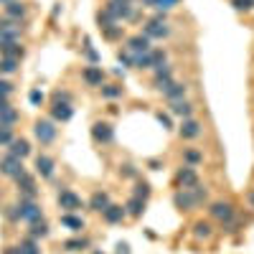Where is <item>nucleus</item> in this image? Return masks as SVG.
<instances>
[{"label": "nucleus", "mask_w": 254, "mask_h": 254, "mask_svg": "<svg viewBox=\"0 0 254 254\" xmlns=\"http://www.w3.org/2000/svg\"><path fill=\"white\" fill-rule=\"evenodd\" d=\"M142 33L147 36V38H158V41H163V38H168L171 36V28H168V23H165V15L160 13V15H155V18H150L145 23V28H142Z\"/></svg>", "instance_id": "1"}, {"label": "nucleus", "mask_w": 254, "mask_h": 254, "mask_svg": "<svg viewBox=\"0 0 254 254\" xmlns=\"http://www.w3.org/2000/svg\"><path fill=\"white\" fill-rule=\"evenodd\" d=\"M18 219L20 221H28V224L44 219V216H41V206L33 198H20V203H18Z\"/></svg>", "instance_id": "2"}, {"label": "nucleus", "mask_w": 254, "mask_h": 254, "mask_svg": "<svg viewBox=\"0 0 254 254\" xmlns=\"http://www.w3.org/2000/svg\"><path fill=\"white\" fill-rule=\"evenodd\" d=\"M33 132L41 145H51L56 140V125H54V120H38L33 125Z\"/></svg>", "instance_id": "3"}, {"label": "nucleus", "mask_w": 254, "mask_h": 254, "mask_svg": "<svg viewBox=\"0 0 254 254\" xmlns=\"http://www.w3.org/2000/svg\"><path fill=\"white\" fill-rule=\"evenodd\" d=\"M26 168H23V160L20 158H15V155H5V158H0V173L3 176H8V178H15L18 173H23Z\"/></svg>", "instance_id": "4"}, {"label": "nucleus", "mask_w": 254, "mask_h": 254, "mask_svg": "<svg viewBox=\"0 0 254 254\" xmlns=\"http://www.w3.org/2000/svg\"><path fill=\"white\" fill-rule=\"evenodd\" d=\"M13 181H15L18 190L23 193L20 198H36V190H38V188H36V181H33V176H31V173H26V171H23V173H18Z\"/></svg>", "instance_id": "5"}, {"label": "nucleus", "mask_w": 254, "mask_h": 254, "mask_svg": "<svg viewBox=\"0 0 254 254\" xmlns=\"http://www.w3.org/2000/svg\"><path fill=\"white\" fill-rule=\"evenodd\" d=\"M173 201H176V206H178V208H186V211H190V208L201 206L198 196L193 193V188H181L178 193L173 196Z\"/></svg>", "instance_id": "6"}, {"label": "nucleus", "mask_w": 254, "mask_h": 254, "mask_svg": "<svg viewBox=\"0 0 254 254\" xmlns=\"http://www.w3.org/2000/svg\"><path fill=\"white\" fill-rule=\"evenodd\" d=\"M92 137L102 145H110L115 140V127L110 122H94L92 125Z\"/></svg>", "instance_id": "7"}, {"label": "nucleus", "mask_w": 254, "mask_h": 254, "mask_svg": "<svg viewBox=\"0 0 254 254\" xmlns=\"http://www.w3.org/2000/svg\"><path fill=\"white\" fill-rule=\"evenodd\" d=\"M201 132H203V127H201V122H198V120H193V117L183 120V122H181V127H178V135H181L183 140H196Z\"/></svg>", "instance_id": "8"}, {"label": "nucleus", "mask_w": 254, "mask_h": 254, "mask_svg": "<svg viewBox=\"0 0 254 254\" xmlns=\"http://www.w3.org/2000/svg\"><path fill=\"white\" fill-rule=\"evenodd\" d=\"M59 206L66 211V214H71V211H76V208H81L84 203H81V198L74 193V190H66L64 188L61 193H59Z\"/></svg>", "instance_id": "9"}, {"label": "nucleus", "mask_w": 254, "mask_h": 254, "mask_svg": "<svg viewBox=\"0 0 254 254\" xmlns=\"http://www.w3.org/2000/svg\"><path fill=\"white\" fill-rule=\"evenodd\" d=\"M211 216L219 219L221 224H226V221L234 219V206H231L229 201H216L214 206H211Z\"/></svg>", "instance_id": "10"}, {"label": "nucleus", "mask_w": 254, "mask_h": 254, "mask_svg": "<svg viewBox=\"0 0 254 254\" xmlns=\"http://www.w3.org/2000/svg\"><path fill=\"white\" fill-rule=\"evenodd\" d=\"M127 51L130 54H147L150 51V38H147L145 33H137L132 38H127Z\"/></svg>", "instance_id": "11"}, {"label": "nucleus", "mask_w": 254, "mask_h": 254, "mask_svg": "<svg viewBox=\"0 0 254 254\" xmlns=\"http://www.w3.org/2000/svg\"><path fill=\"white\" fill-rule=\"evenodd\" d=\"M173 84V76H171V66L168 64H163V66L155 69V89L158 92H165L168 87Z\"/></svg>", "instance_id": "12"}, {"label": "nucleus", "mask_w": 254, "mask_h": 254, "mask_svg": "<svg viewBox=\"0 0 254 254\" xmlns=\"http://www.w3.org/2000/svg\"><path fill=\"white\" fill-rule=\"evenodd\" d=\"M176 181L181 183V188H193L198 183V176H196V171L190 165H183L181 171L176 173Z\"/></svg>", "instance_id": "13"}, {"label": "nucleus", "mask_w": 254, "mask_h": 254, "mask_svg": "<svg viewBox=\"0 0 254 254\" xmlns=\"http://www.w3.org/2000/svg\"><path fill=\"white\" fill-rule=\"evenodd\" d=\"M51 117L54 122H69L74 117V110H71V104H64V102H54V107H51Z\"/></svg>", "instance_id": "14"}, {"label": "nucleus", "mask_w": 254, "mask_h": 254, "mask_svg": "<svg viewBox=\"0 0 254 254\" xmlns=\"http://www.w3.org/2000/svg\"><path fill=\"white\" fill-rule=\"evenodd\" d=\"M26 13H28V8L20 3V0H13V3L5 5V18L8 20H15V23H20V20L26 18Z\"/></svg>", "instance_id": "15"}, {"label": "nucleus", "mask_w": 254, "mask_h": 254, "mask_svg": "<svg viewBox=\"0 0 254 254\" xmlns=\"http://www.w3.org/2000/svg\"><path fill=\"white\" fill-rule=\"evenodd\" d=\"M102 216H104V221L107 224H120L125 216H127V211H125V206H117V203H110L107 208L102 211Z\"/></svg>", "instance_id": "16"}, {"label": "nucleus", "mask_w": 254, "mask_h": 254, "mask_svg": "<svg viewBox=\"0 0 254 254\" xmlns=\"http://www.w3.org/2000/svg\"><path fill=\"white\" fill-rule=\"evenodd\" d=\"M81 79L87 81L89 87H102V84H104V71L99 66H87L81 71Z\"/></svg>", "instance_id": "17"}, {"label": "nucleus", "mask_w": 254, "mask_h": 254, "mask_svg": "<svg viewBox=\"0 0 254 254\" xmlns=\"http://www.w3.org/2000/svg\"><path fill=\"white\" fill-rule=\"evenodd\" d=\"M8 150H10V155H15V158L23 160V158L31 153V145H28V140H23V137H13Z\"/></svg>", "instance_id": "18"}, {"label": "nucleus", "mask_w": 254, "mask_h": 254, "mask_svg": "<svg viewBox=\"0 0 254 254\" xmlns=\"http://www.w3.org/2000/svg\"><path fill=\"white\" fill-rule=\"evenodd\" d=\"M36 171L41 178H51L54 176V160L49 155H36Z\"/></svg>", "instance_id": "19"}, {"label": "nucleus", "mask_w": 254, "mask_h": 254, "mask_svg": "<svg viewBox=\"0 0 254 254\" xmlns=\"http://www.w3.org/2000/svg\"><path fill=\"white\" fill-rule=\"evenodd\" d=\"M163 97H165L168 102H178V99H183V97H186V84H181V81H173L171 87H168V89L163 92Z\"/></svg>", "instance_id": "20"}, {"label": "nucleus", "mask_w": 254, "mask_h": 254, "mask_svg": "<svg viewBox=\"0 0 254 254\" xmlns=\"http://www.w3.org/2000/svg\"><path fill=\"white\" fill-rule=\"evenodd\" d=\"M112 201H110V196L104 193V190H97V193L89 198V206H92V211H97V214H102L104 208H107Z\"/></svg>", "instance_id": "21"}, {"label": "nucleus", "mask_w": 254, "mask_h": 254, "mask_svg": "<svg viewBox=\"0 0 254 254\" xmlns=\"http://www.w3.org/2000/svg\"><path fill=\"white\" fill-rule=\"evenodd\" d=\"M171 112H173V115H178L181 120H188V117H190V112H193V107H190V102L178 99V102H171Z\"/></svg>", "instance_id": "22"}, {"label": "nucleus", "mask_w": 254, "mask_h": 254, "mask_svg": "<svg viewBox=\"0 0 254 254\" xmlns=\"http://www.w3.org/2000/svg\"><path fill=\"white\" fill-rule=\"evenodd\" d=\"M178 3L181 0H142V8H158L160 13H165V10L176 8Z\"/></svg>", "instance_id": "23"}, {"label": "nucleus", "mask_w": 254, "mask_h": 254, "mask_svg": "<svg viewBox=\"0 0 254 254\" xmlns=\"http://www.w3.org/2000/svg\"><path fill=\"white\" fill-rule=\"evenodd\" d=\"M125 211H127V216H142V211H145V201H142V198H137V196H130V201H127Z\"/></svg>", "instance_id": "24"}, {"label": "nucleus", "mask_w": 254, "mask_h": 254, "mask_svg": "<svg viewBox=\"0 0 254 254\" xmlns=\"http://www.w3.org/2000/svg\"><path fill=\"white\" fill-rule=\"evenodd\" d=\"M28 237H33V239H44V237H49V224H46L44 219L33 221V224H31V231H28Z\"/></svg>", "instance_id": "25"}, {"label": "nucleus", "mask_w": 254, "mask_h": 254, "mask_svg": "<svg viewBox=\"0 0 254 254\" xmlns=\"http://www.w3.org/2000/svg\"><path fill=\"white\" fill-rule=\"evenodd\" d=\"M18 249H20V254H41V247H38V242H36L33 237H26V239H20Z\"/></svg>", "instance_id": "26"}, {"label": "nucleus", "mask_w": 254, "mask_h": 254, "mask_svg": "<svg viewBox=\"0 0 254 254\" xmlns=\"http://www.w3.org/2000/svg\"><path fill=\"white\" fill-rule=\"evenodd\" d=\"M150 51H153V49H150ZM150 51H147V54H132V66H135V69H150V66H153Z\"/></svg>", "instance_id": "27"}, {"label": "nucleus", "mask_w": 254, "mask_h": 254, "mask_svg": "<svg viewBox=\"0 0 254 254\" xmlns=\"http://www.w3.org/2000/svg\"><path fill=\"white\" fill-rule=\"evenodd\" d=\"M23 46H20V44H8V46H3V49H0V56H8V59H23Z\"/></svg>", "instance_id": "28"}, {"label": "nucleus", "mask_w": 254, "mask_h": 254, "mask_svg": "<svg viewBox=\"0 0 254 254\" xmlns=\"http://www.w3.org/2000/svg\"><path fill=\"white\" fill-rule=\"evenodd\" d=\"M20 66L18 59H8V56H0V74H15Z\"/></svg>", "instance_id": "29"}, {"label": "nucleus", "mask_w": 254, "mask_h": 254, "mask_svg": "<svg viewBox=\"0 0 254 254\" xmlns=\"http://www.w3.org/2000/svg\"><path fill=\"white\" fill-rule=\"evenodd\" d=\"M61 224L66 226V229H71V231H81V229H84V219H79V216H74V214H64V216H61Z\"/></svg>", "instance_id": "30"}, {"label": "nucleus", "mask_w": 254, "mask_h": 254, "mask_svg": "<svg viewBox=\"0 0 254 254\" xmlns=\"http://www.w3.org/2000/svg\"><path fill=\"white\" fill-rule=\"evenodd\" d=\"M15 122H18V112H15L13 107H8V110L0 112V127H10V130H13Z\"/></svg>", "instance_id": "31"}, {"label": "nucleus", "mask_w": 254, "mask_h": 254, "mask_svg": "<svg viewBox=\"0 0 254 254\" xmlns=\"http://www.w3.org/2000/svg\"><path fill=\"white\" fill-rule=\"evenodd\" d=\"M102 97L104 99H117V97H122V87L120 84H102Z\"/></svg>", "instance_id": "32"}, {"label": "nucleus", "mask_w": 254, "mask_h": 254, "mask_svg": "<svg viewBox=\"0 0 254 254\" xmlns=\"http://www.w3.org/2000/svg\"><path fill=\"white\" fill-rule=\"evenodd\" d=\"M87 247H89L87 239H66V242H64V249H66V252H81Z\"/></svg>", "instance_id": "33"}, {"label": "nucleus", "mask_w": 254, "mask_h": 254, "mask_svg": "<svg viewBox=\"0 0 254 254\" xmlns=\"http://www.w3.org/2000/svg\"><path fill=\"white\" fill-rule=\"evenodd\" d=\"M193 234H196L198 239H208L211 234H214V229H211V224H208V221H198V224H196V231H193Z\"/></svg>", "instance_id": "34"}, {"label": "nucleus", "mask_w": 254, "mask_h": 254, "mask_svg": "<svg viewBox=\"0 0 254 254\" xmlns=\"http://www.w3.org/2000/svg\"><path fill=\"white\" fill-rule=\"evenodd\" d=\"M183 160H186L190 168H196V165L203 160V155H201L198 150H186V153H183Z\"/></svg>", "instance_id": "35"}, {"label": "nucleus", "mask_w": 254, "mask_h": 254, "mask_svg": "<svg viewBox=\"0 0 254 254\" xmlns=\"http://www.w3.org/2000/svg\"><path fill=\"white\" fill-rule=\"evenodd\" d=\"M132 196H137V198L147 201V196H150V186H147L145 181H137V183H135V193H132Z\"/></svg>", "instance_id": "36"}, {"label": "nucleus", "mask_w": 254, "mask_h": 254, "mask_svg": "<svg viewBox=\"0 0 254 254\" xmlns=\"http://www.w3.org/2000/svg\"><path fill=\"white\" fill-rule=\"evenodd\" d=\"M102 33H104V38H120L122 36V26H107V28H102Z\"/></svg>", "instance_id": "37"}, {"label": "nucleus", "mask_w": 254, "mask_h": 254, "mask_svg": "<svg viewBox=\"0 0 254 254\" xmlns=\"http://www.w3.org/2000/svg\"><path fill=\"white\" fill-rule=\"evenodd\" d=\"M150 56H153V69H158V66H163L165 64V51H150Z\"/></svg>", "instance_id": "38"}, {"label": "nucleus", "mask_w": 254, "mask_h": 254, "mask_svg": "<svg viewBox=\"0 0 254 254\" xmlns=\"http://www.w3.org/2000/svg\"><path fill=\"white\" fill-rule=\"evenodd\" d=\"M10 140H13L10 127H0V145H10Z\"/></svg>", "instance_id": "39"}, {"label": "nucleus", "mask_w": 254, "mask_h": 254, "mask_svg": "<svg viewBox=\"0 0 254 254\" xmlns=\"http://www.w3.org/2000/svg\"><path fill=\"white\" fill-rule=\"evenodd\" d=\"M231 5H234V10H252V0H231Z\"/></svg>", "instance_id": "40"}, {"label": "nucleus", "mask_w": 254, "mask_h": 254, "mask_svg": "<svg viewBox=\"0 0 254 254\" xmlns=\"http://www.w3.org/2000/svg\"><path fill=\"white\" fill-rule=\"evenodd\" d=\"M10 92H13V84L10 81H5V79H0V97H10Z\"/></svg>", "instance_id": "41"}, {"label": "nucleus", "mask_w": 254, "mask_h": 254, "mask_svg": "<svg viewBox=\"0 0 254 254\" xmlns=\"http://www.w3.org/2000/svg\"><path fill=\"white\" fill-rule=\"evenodd\" d=\"M158 122L163 125V130H173V122H171V117H168V115H158Z\"/></svg>", "instance_id": "42"}, {"label": "nucleus", "mask_w": 254, "mask_h": 254, "mask_svg": "<svg viewBox=\"0 0 254 254\" xmlns=\"http://www.w3.org/2000/svg\"><path fill=\"white\" fill-rule=\"evenodd\" d=\"M28 99H31V104H41V102H44V94H41L38 89H33V92L28 94Z\"/></svg>", "instance_id": "43"}, {"label": "nucleus", "mask_w": 254, "mask_h": 254, "mask_svg": "<svg viewBox=\"0 0 254 254\" xmlns=\"http://www.w3.org/2000/svg\"><path fill=\"white\" fill-rule=\"evenodd\" d=\"M84 54H87V59H89L92 64H97V59H99V56H97V51H94L89 44H87V49H84Z\"/></svg>", "instance_id": "44"}, {"label": "nucleus", "mask_w": 254, "mask_h": 254, "mask_svg": "<svg viewBox=\"0 0 254 254\" xmlns=\"http://www.w3.org/2000/svg\"><path fill=\"white\" fill-rule=\"evenodd\" d=\"M69 99H71V97H69L66 92H56V94H54V102H64V104H69Z\"/></svg>", "instance_id": "45"}, {"label": "nucleus", "mask_w": 254, "mask_h": 254, "mask_svg": "<svg viewBox=\"0 0 254 254\" xmlns=\"http://www.w3.org/2000/svg\"><path fill=\"white\" fill-rule=\"evenodd\" d=\"M120 61L125 66H132V54H120Z\"/></svg>", "instance_id": "46"}, {"label": "nucleus", "mask_w": 254, "mask_h": 254, "mask_svg": "<svg viewBox=\"0 0 254 254\" xmlns=\"http://www.w3.org/2000/svg\"><path fill=\"white\" fill-rule=\"evenodd\" d=\"M10 107V102L5 99V97H0V112H3V110H8Z\"/></svg>", "instance_id": "47"}, {"label": "nucleus", "mask_w": 254, "mask_h": 254, "mask_svg": "<svg viewBox=\"0 0 254 254\" xmlns=\"http://www.w3.org/2000/svg\"><path fill=\"white\" fill-rule=\"evenodd\" d=\"M3 254H20V249H18V247H5Z\"/></svg>", "instance_id": "48"}, {"label": "nucleus", "mask_w": 254, "mask_h": 254, "mask_svg": "<svg viewBox=\"0 0 254 254\" xmlns=\"http://www.w3.org/2000/svg\"><path fill=\"white\" fill-rule=\"evenodd\" d=\"M8 26H10V20L8 18H0V31H5Z\"/></svg>", "instance_id": "49"}, {"label": "nucleus", "mask_w": 254, "mask_h": 254, "mask_svg": "<svg viewBox=\"0 0 254 254\" xmlns=\"http://www.w3.org/2000/svg\"><path fill=\"white\" fill-rule=\"evenodd\" d=\"M122 173H125V176H135V168H132V165H125Z\"/></svg>", "instance_id": "50"}, {"label": "nucleus", "mask_w": 254, "mask_h": 254, "mask_svg": "<svg viewBox=\"0 0 254 254\" xmlns=\"http://www.w3.org/2000/svg\"><path fill=\"white\" fill-rule=\"evenodd\" d=\"M8 3H13V0H0V5H8Z\"/></svg>", "instance_id": "51"}, {"label": "nucleus", "mask_w": 254, "mask_h": 254, "mask_svg": "<svg viewBox=\"0 0 254 254\" xmlns=\"http://www.w3.org/2000/svg\"><path fill=\"white\" fill-rule=\"evenodd\" d=\"M115 3H132V0H115Z\"/></svg>", "instance_id": "52"}, {"label": "nucleus", "mask_w": 254, "mask_h": 254, "mask_svg": "<svg viewBox=\"0 0 254 254\" xmlns=\"http://www.w3.org/2000/svg\"><path fill=\"white\" fill-rule=\"evenodd\" d=\"M249 201H252V206H254V193H252V196H249Z\"/></svg>", "instance_id": "53"}, {"label": "nucleus", "mask_w": 254, "mask_h": 254, "mask_svg": "<svg viewBox=\"0 0 254 254\" xmlns=\"http://www.w3.org/2000/svg\"><path fill=\"white\" fill-rule=\"evenodd\" d=\"M94 254H102V252H94Z\"/></svg>", "instance_id": "54"}]
</instances>
